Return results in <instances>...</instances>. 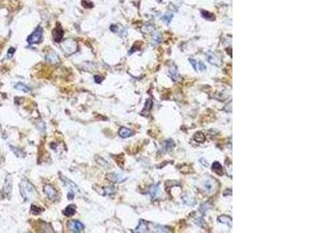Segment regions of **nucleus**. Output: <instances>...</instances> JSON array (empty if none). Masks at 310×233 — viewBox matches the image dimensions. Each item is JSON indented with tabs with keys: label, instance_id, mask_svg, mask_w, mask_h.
<instances>
[{
	"label": "nucleus",
	"instance_id": "1",
	"mask_svg": "<svg viewBox=\"0 0 310 233\" xmlns=\"http://www.w3.org/2000/svg\"><path fill=\"white\" fill-rule=\"evenodd\" d=\"M19 191L22 198L26 201H30L35 198L37 195L34 186L27 179H22L19 183Z\"/></svg>",
	"mask_w": 310,
	"mask_h": 233
},
{
	"label": "nucleus",
	"instance_id": "2",
	"mask_svg": "<svg viewBox=\"0 0 310 233\" xmlns=\"http://www.w3.org/2000/svg\"><path fill=\"white\" fill-rule=\"evenodd\" d=\"M60 47L62 48V50L64 51V52L68 55L74 54L78 49L77 42L72 39L65 40V41H63L60 44Z\"/></svg>",
	"mask_w": 310,
	"mask_h": 233
},
{
	"label": "nucleus",
	"instance_id": "3",
	"mask_svg": "<svg viewBox=\"0 0 310 233\" xmlns=\"http://www.w3.org/2000/svg\"><path fill=\"white\" fill-rule=\"evenodd\" d=\"M43 34V30L40 27H38L37 29L30 34L27 38V42L29 44H37L40 41Z\"/></svg>",
	"mask_w": 310,
	"mask_h": 233
},
{
	"label": "nucleus",
	"instance_id": "4",
	"mask_svg": "<svg viewBox=\"0 0 310 233\" xmlns=\"http://www.w3.org/2000/svg\"><path fill=\"white\" fill-rule=\"evenodd\" d=\"M44 192L50 200H55L58 198V192L51 185L44 186Z\"/></svg>",
	"mask_w": 310,
	"mask_h": 233
},
{
	"label": "nucleus",
	"instance_id": "5",
	"mask_svg": "<svg viewBox=\"0 0 310 233\" xmlns=\"http://www.w3.org/2000/svg\"><path fill=\"white\" fill-rule=\"evenodd\" d=\"M106 178L108 179L109 181L112 182V183H121V182L125 181L127 177H124V176H123V174H121V173H108V174L106 175Z\"/></svg>",
	"mask_w": 310,
	"mask_h": 233
},
{
	"label": "nucleus",
	"instance_id": "6",
	"mask_svg": "<svg viewBox=\"0 0 310 233\" xmlns=\"http://www.w3.org/2000/svg\"><path fill=\"white\" fill-rule=\"evenodd\" d=\"M68 228L73 232H80L85 229V225L77 220L70 221L68 222Z\"/></svg>",
	"mask_w": 310,
	"mask_h": 233
},
{
	"label": "nucleus",
	"instance_id": "7",
	"mask_svg": "<svg viewBox=\"0 0 310 233\" xmlns=\"http://www.w3.org/2000/svg\"><path fill=\"white\" fill-rule=\"evenodd\" d=\"M60 177L63 183H65V185L66 186L68 189H70V191H73L75 194V193H78V192L80 191V189L78 188V187L75 183H73L71 180H70V179H68L67 177L62 176V175H60Z\"/></svg>",
	"mask_w": 310,
	"mask_h": 233
},
{
	"label": "nucleus",
	"instance_id": "8",
	"mask_svg": "<svg viewBox=\"0 0 310 233\" xmlns=\"http://www.w3.org/2000/svg\"><path fill=\"white\" fill-rule=\"evenodd\" d=\"M63 36H64V31L60 26L58 25L53 30V38L55 42L60 43V41L62 40Z\"/></svg>",
	"mask_w": 310,
	"mask_h": 233
},
{
	"label": "nucleus",
	"instance_id": "9",
	"mask_svg": "<svg viewBox=\"0 0 310 233\" xmlns=\"http://www.w3.org/2000/svg\"><path fill=\"white\" fill-rule=\"evenodd\" d=\"M12 186H13V181H12V178L10 176H8L6 180V183L4 184V188H3V192L6 196H9L12 192Z\"/></svg>",
	"mask_w": 310,
	"mask_h": 233
},
{
	"label": "nucleus",
	"instance_id": "10",
	"mask_svg": "<svg viewBox=\"0 0 310 233\" xmlns=\"http://www.w3.org/2000/svg\"><path fill=\"white\" fill-rule=\"evenodd\" d=\"M46 60L51 64H54V65L58 64L60 62V59H59L58 54L54 51H50V53L47 54Z\"/></svg>",
	"mask_w": 310,
	"mask_h": 233
},
{
	"label": "nucleus",
	"instance_id": "11",
	"mask_svg": "<svg viewBox=\"0 0 310 233\" xmlns=\"http://www.w3.org/2000/svg\"><path fill=\"white\" fill-rule=\"evenodd\" d=\"M207 58H208L209 62L210 63L211 65H213L215 66H219L220 65V62L218 58H216V56L215 55L212 51H209L207 53Z\"/></svg>",
	"mask_w": 310,
	"mask_h": 233
},
{
	"label": "nucleus",
	"instance_id": "12",
	"mask_svg": "<svg viewBox=\"0 0 310 233\" xmlns=\"http://www.w3.org/2000/svg\"><path fill=\"white\" fill-rule=\"evenodd\" d=\"M212 169L213 172L217 173L219 176H223L224 174V171H223V166L219 162H214L212 166Z\"/></svg>",
	"mask_w": 310,
	"mask_h": 233
},
{
	"label": "nucleus",
	"instance_id": "13",
	"mask_svg": "<svg viewBox=\"0 0 310 233\" xmlns=\"http://www.w3.org/2000/svg\"><path fill=\"white\" fill-rule=\"evenodd\" d=\"M132 135H133V131L129 128H127V127H121L119 131V135L122 137H124V138L130 137Z\"/></svg>",
	"mask_w": 310,
	"mask_h": 233
},
{
	"label": "nucleus",
	"instance_id": "14",
	"mask_svg": "<svg viewBox=\"0 0 310 233\" xmlns=\"http://www.w3.org/2000/svg\"><path fill=\"white\" fill-rule=\"evenodd\" d=\"M75 206L73 205V204H70L68 206L65 208L64 211H63V214H65V216L67 217H71L73 216L74 214H75Z\"/></svg>",
	"mask_w": 310,
	"mask_h": 233
},
{
	"label": "nucleus",
	"instance_id": "15",
	"mask_svg": "<svg viewBox=\"0 0 310 233\" xmlns=\"http://www.w3.org/2000/svg\"><path fill=\"white\" fill-rule=\"evenodd\" d=\"M135 232H147V222L141 220L140 221L138 227L135 229Z\"/></svg>",
	"mask_w": 310,
	"mask_h": 233
},
{
	"label": "nucleus",
	"instance_id": "16",
	"mask_svg": "<svg viewBox=\"0 0 310 233\" xmlns=\"http://www.w3.org/2000/svg\"><path fill=\"white\" fill-rule=\"evenodd\" d=\"M160 194V189H159V187L158 185H154L152 186L150 190V194L152 198H158Z\"/></svg>",
	"mask_w": 310,
	"mask_h": 233
},
{
	"label": "nucleus",
	"instance_id": "17",
	"mask_svg": "<svg viewBox=\"0 0 310 233\" xmlns=\"http://www.w3.org/2000/svg\"><path fill=\"white\" fill-rule=\"evenodd\" d=\"M194 139L195 141L199 143H203L206 140V137H205V135L202 133V131H199V132H196L194 135Z\"/></svg>",
	"mask_w": 310,
	"mask_h": 233
},
{
	"label": "nucleus",
	"instance_id": "18",
	"mask_svg": "<svg viewBox=\"0 0 310 233\" xmlns=\"http://www.w3.org/2000/svg\"><path fill=\"white\" fill-rule=\"evenodd\" d=\"M218 221L219 222L226 224V225H229V226H232V219L229 217L223 215V216H220L219 218Z\"/></svg>",
	"mask_w": 310,
	"mask_h": 233
},
{
	"label": "nucleus",
	"instance_id": "19",
	"mask_svg": "<svg viewBox=\"0 0 310 233\" xmlns=\"http://www.w3.org/2000/svg\"><path fill=\"white\" fill-rule=\"evenodd\" d=\"M160 41H161V35H160V33H154V37L152 38V45H158V44H160Z\"/></svg>",
	"mask_w": 310,
	"mask_h": 233
},
{
	"label": "nucleus",
	"instance_id": "20",
	"mask_svg": "<svg viewBox=\"0 0 310 233\" xmlns=\"http://www.w3.org/2000/svg\"><path fill=\"white\" fill-rule=\"evenodd\" d=\"M15 89H17V90H19V91H23V93H28L30 90V89L28 86L23 83H20V82L15 85Z\"/></svg>",
	"mask_w": 310,
	"mask_h": 233
},
{
	"label": "nucleus",
	"instance_id": "21",
	"mask_svg": "<svg viewBox=\"0 0 310 233\" xmlns=\"http://www.w3.org/2000/svg\"><path fill=\"white\" fill-rule=\"evenodd\" d=\"M173 18V14L171 13H166L162 17H161V20H162L165 23L167 24H169L171 23V20Z\"/></svg>",
	"mask_w": 310,
	"mask_h": 233
},
{
	"label": "nucleus",
	"instance_id": "22",
	"mask_svg": "<svg viewBox=\"0 0 310 233\" xmlns=\"http://www.w3.org/2000/svg\"><path fill=\"white\" fill-rule=\"evenodd\" d=\"M41 211H43V209H41V208H39L37 205H34L33 204L30 208V213L34 215H37V214H40L42 212Z\"/></svg>",
	"mask_w": 310,
	"mask_h": 233
},
{
	"label": "nucleus",
	"instance_id": "23",
	"mask_svg": "<svg viewBox=\"0 0 310 233\" xmlns=\"http://www.w3.org/2000/svg\"><path fill=\"white\" fill-rule=\"evenodd\" d=\"M202 16L203 18L206 20H214L215 19V16L213 14H212L211 13L208 12V11L206 10H202Z\"/></svg>",
	"mask_w": 310,
	"mask_h": 233
},
{
	"label": "nucleus",
	"instance_id": "24",
	"mask_svg": "<svg viewBox=\"0 0 310 233\" xmlns=\"http://www.w3.org/2000/svg\"><path fill=\"white\" fill-rule=\"evenodd\" d=\"M152 104H153L152 100H150V99H148V100L146 101L145 107H144V109L143 110V111H142L141 114H144V112H146V111H147V112H149V110H150L152 107Z\"/></svg>",
	"mask_w": 310,
	"mask_h": 233
},
{
	"label": "nucleus",
	"instance_id": "25",
	"mask_svg": "<svg viewBox=\"0 0 310 233\" xmlns=\"http://www.w3.org/2000/svg\"><path fill=\"white\" fill-rule=\"evenodd\" d=\"M165 142H166V143H165V145H166V146H165L166 150L167 151H171L173 148V147L175 146V142H174V141L171 139H169L168 140V141H166Z\"/></svg>",
	"mask_w": 310,
	"mask_h": 233
},
{
	"label": "nucleus",
	"instance_id": "26",
	"mask_svg": "<svg viewBox=\"0 0 310 233\" xmlns=\"http://www.w3.org/2000/svg\"><path fill=\"white\" fill-rule=\"evenodd\" d=\"M170 75H171V77L173 81L176 82L178 81V79H179L178 73L175 71V69H171V70H170Z\"/></svg>",
	"mask_w": 310,
	"mask_h": 233
},
{
	"label": "nucleus",
	"instance_id": "27",
	"mask_svg": "<svg viewBox=\"0 0 310 233\" xmlns=\"http://www.w3.org/2000/svg\"><path fill=\"white\" fill-rule=\"evenodd\" d=\"M204 187L208 191H211L213 188V184H212V181L210 180H206L204 183Z\"/></svg>",
	"mask_w": 310,
	"mask_h": 233
},
{
	"label": "nucleus",
	"instance_id": "28",
	"mask_svg": "<svg viewBox=\"0 0 310 233\" xmlns=\"http://www.w3.org/2000/svg\"><path fill=\"white\" fill-rule=\"evenodd\" d=\"M189 62L190 63H191V65L193 66L194 69H195V70H197V69H198V67H197L198 62H197V61H196L195 58H189Z\"/></svg>",
	"mask_w": 310,
	"mask_h": 233
},
{
	"label": "nucleus",
	"instance_id": "29",
	"mask_svg": "<svg viewBox=\"0 0 310 233\" xmlns=\"http://www.w3.org/2000/svg\"><path fill=\"white\" fill-rule=\"evenodd\" d=\"M104 190H105V193H106V194H114V192H115V190L112 187H105Z\"/></svg>",
	"mask_w": 310,
	"mask_h": 233
},
{
	"label": "nucleus",
	"instance_id": "30",
	"mask_svg": "<svg viewBox=\"0 0 310 233\" xmlns=\"http://www.w3.org/2000/svg\"><path fill=\"white\" fill-rule=\"evenodd\" d=\"M15 53V49L13 48H10L9 49L8 51V53H7V56H8V58H11L13 56V54H14Z\"/></svg>",
	"mask_w": 310,
	"mask_h": 233
},
{
	"label": "nucleus",
	"instance_id": "31",
	"mask_svg": "<svg viewBox=\"0 0 310 233\" xmlns=\"http://www.w3.org/2000/svg\"><path fill=\"white\" fill-rule=\"evenodd\" d=\"M198 65H199V68L200 71H203V70H206V65H205L204 63L202 62H199Z\"/></svg>",
	"mask_w": 310,
	"mask_h": 233
},
{
	"label": "nucleus",
	"instance_id": "32",
	"mask_svg": "<svg viewBox=\"0 0 310 233\" xmlns=\"http://www.w3.org/2000/svg\"><path fill=\"white\" fill-rule=\"evenodd\" d=\"M75 193L73 191H69L68 193V200H73V198H75Z\"/></svg>",
	"mask_w": 310,
	"mask_h": 233
},
{
	"label": "nucleus",
	"instance_id": "33",
	"mask_svg": "<svg viewBox=\"0 0 310 233\" xmlns=\"http://www.w3.org/2000/svg\"><path fill=\"white\" fill-rule=\"evenodd\" d=\"M94 79H95L96 82H98V83H99V82H101L102 81V77L99 76V75H96V76L94 77Z\"/></svg>",
	"mask_w": 310,
	"mask_h": 233
},
{
	"label": "nucleus",
	"instance_id": "34",
	"mask_svg": "<svg viewBox=\"0 0 310 233\" xmlns=\"http://www.w3.org/2000/svg\"><path fill=\"white\" fill-rule=\"evenodd\" d=\"M200 162H201V163H202V164L206 167H207L209 166L208 162H206V159H204V158H201V159H200Z\"/></svg>",
	"mask_w": 310,
	"mask_h": 233
},
{
	"label": "nucleus",
	"instance_id": "35",
	"mask_svg": "<svg viewBox=\"0 0 310 233\" xmlns=\"http://www.w3.org/2000/svg\"><path fill=\"white\" fill-rule=\"evenodd\" d=\"M110 30L112 32H117L118 30V27L116 25H112L110 27Z\"/></svg>",
	"mask_w": 310,
	"mask_h": 233
}]
</instances>
